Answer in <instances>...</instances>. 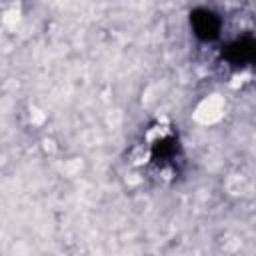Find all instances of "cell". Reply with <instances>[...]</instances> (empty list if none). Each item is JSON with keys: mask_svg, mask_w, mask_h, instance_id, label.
<instances>
[{"mask_svg": "<svg viewBox=\"0 0 256 256\" xmlns=\"http://www.w3.org/2000/svg\"><path fill=\"white\" fill-rule=\"evenodd\" d=\"M194 34L200 36L202 40H212L218 36L220 30V20L216 18V14H212L210 10H196L194 16L190 18Z\"/></svg>", "mask_w": 256, "mask_h": 256, "instance_id": "6da1fadb", "label": "cell"}]
</instances>
